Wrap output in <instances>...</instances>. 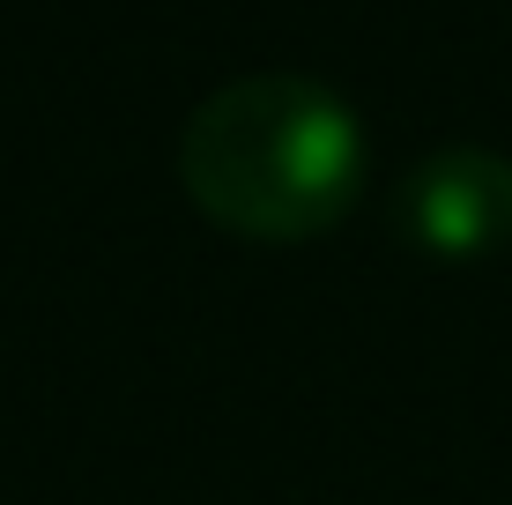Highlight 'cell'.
<instances>
[{
  "label": "cell",
  "mask_w": 512,
  "mask_h": 505,
  "mask_svg": "<svg viewBox=\"0 0 512 505\" xmlns=\"http://www.w3.org/2000/svg\"><path fill=\"white\" fill-rule=\"evenodd\" d=\"M401 238L431 260H483L512 238V156L446 142L401 179Z\"/></svg>",
  "instance_id": "2"
},
{
  "label": "cell",
  "mask_w": 512,
  "mask_h": 505,
  "mask_svg": "<svg viewBox=\"0 0 512 505\" xmlns=\"http://www.w3.org/2000/svg\"><path fill=\"white\" fill-rule=\"evenodd\" d=\"M179 186L238 238H320L364 194V119L320 75H238L179 127Z\"/></svg>",
  "instance_id": "1"
}]
</instances>
